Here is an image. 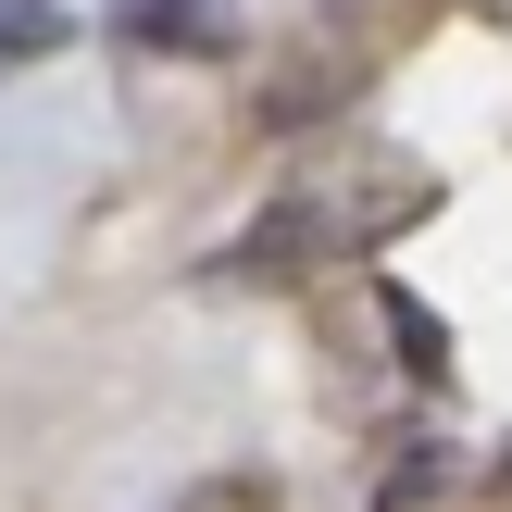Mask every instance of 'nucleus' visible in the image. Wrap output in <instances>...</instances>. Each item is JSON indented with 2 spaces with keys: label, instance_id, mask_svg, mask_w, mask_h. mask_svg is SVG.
<instances>
[{
  "label": "nucleus",
  "instance_id": "1",
  "mask_svg": "<svg viewBox=\"0 0 512 512\" xmlns=\"http://www.w3.org/2000/svg\"><path fill=\"white\" fill-rule=\"evenodd\" d=\"M113 38H138V50H238V25H225V0H113Z\"/></svg>",
  "mask_w": 512,
  "mask_h": 512
},
{
  "label": "nucleus",
  "instance_id": "2",
  "mask_svg": "<svg viewBox=\"0 0 512 512\" xmlns=\"http://www.w3.org/2000/svg\"><path fill=\"white\" fill-rule=\"evenodd\" d=\"M50 50H63V13H50V0H0V75L50 63Z\"/></svg>",
  "mask_w": 512,
  "mask_h": 512
},
{
  "label": "nucleus",
  "instance_id": "3",
  "mask_svg": "<svg viewBox=\"0 0 512 512\" xmlns=\"http://www.w3.org/2000/svg\"><path fill=\"white\" fill-rule=\"evenodd\" d=\"M188 512H275V500H263V475H213V488H200Z\"/></svg>",
  "mask_w": 512,
  "mask_h": 512
},
{
  "label": "nucleus",
  "instance_id": "4",
  "mask_svg": "<svg viewBox=\"0 0 512 512\" xmlns=\"http://www.w3.org/2000/svg\"><path fill=\"white\" fill-rule=\"evenodd\" d=\"M500 488H512V463H500Z\"/></svg>",
  "mask_w": 512,
  "mask_h": 512
}]
</instances>
